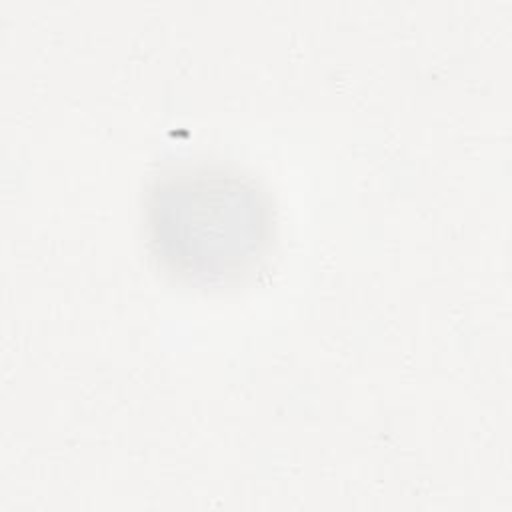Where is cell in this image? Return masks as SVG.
<instances>
[{
	"label": "cell",
	"instance_id": "6da1fadb",
	"mask_svg": "<svg viewBox=\"0 0 512 512\" xmlns=\"http://www.w3.org/2000/svg\"><path fill=\"white\" fill-rule=\"evenodd\" d=\"M146 212L154 254L192 282L246 272L272 230L270 204L256 182L222 168H188L160 178Z\"/></svg>",
	"mask_w": 512,
	"mask_h": 512
}]
</instances>
